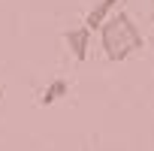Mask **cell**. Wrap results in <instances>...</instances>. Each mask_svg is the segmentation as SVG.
Listing matches in <instances>:
<instances>
[{"instance_id":"cell-1","label":"cell","mask_w":154,"mask_h":151,"mask_svg":"<svg viewBox=\"0 0 154 151\" xmlns=\"http://www.w3.org/2000/svg\"><path fill=\"white\" fill-rule=\"evenodd\" d=\"M100 42H103V51L109 60H127L133 51H139L145 45V36L142 30L136 27V21L127 15V12H112L103 27H100Z\"/></svg>"},{"instance_id":"cell-2","label":"cell","mask_w":154,"mask_h":151,"mask_svg":"<svg viewBox=\"0 0 154 151\" xmlns=\"http://www.w3.org/2000/svg\"><path fill=\"white\" fill-rule=\"evenodd\" d=\"M63 39H66V48L72 51V57L75 60H88V48H91V30L82 24V27H69L66 33H63Z\"/></svg>"},{"instance_id":"cell-3","label":"cell","mask_w":154,"mask_h":151,"mask_svg":"<svg viewBox=\"0 0 154 151\" xmlns=\"http://www.w3.org/2000/svg\"><path fill=\"white\" fill-rule=\"evenodd\" d=\"M118 3H121V0H100V3H97V6L88 12L85 27H88V30H100V27H103V21H106V18H109V15L118 9Z\"/></svg>"},{"instance_id":"cell-4","label":"cell","mask_w":154,"mask_h":151,"mask_svg":"<svg viewBox=\"0 0 154 151\" xmlns=\"http://www.w3.org/2000/svg\"><path fill=\"white\" fill-rule=\"evenodd\" d=\"M66 91H69V82H66V79H54V82L42 91V100H39V103H42V106H51V103L63 100V97H66Z\"/></svg>"}]
</instances>
